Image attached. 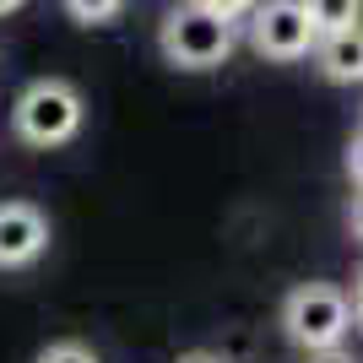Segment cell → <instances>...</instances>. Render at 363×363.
<instances>
[{"mask_svg":"<svg viewBox=\"0 0 363 363\" xmlns=\"http://www.w3.org/2000/svg\"><path fill=\"white\" fill-rule=\"evenodd\" d=\"M347 223H352V233L363 239V184H352V201H347Z\"/></svg>","mask_w":363,"mask_h":363,"instance_id":"cell-12","label":"cell"},{"mask_svg":"<svg viewBox=\"0 0 363 363\" xmlns=\"http://www.w3.org/2000/svg\"><path fill=\"white\" fill-rule=\"evenodd\" d=\"M250 44L266 60H303L309 49H320V28L309 22L303 0H266V6H255Z\"/></svg>","mask_w":363,"mask_h":363,"instance_id":"cell-4","label":"cell"},{"mask_svg":"<svg viewBox=\"0 0 363 363\" xmlns=\"http://www.w3.org/2000/svg\"><path fill=\"white\" fill-rule=\"evenodd\" d=\"M315 60H320V71H325V82H336V87L363 82V28H347V33L320 38Z\"/></svg>","mask_w":363,"mask_h":363,"instance_id":"cell-6","label":"cell"},{"mask_svg":"<svg viewBox=\"0 0 363 363\" xmlns=\"http://www.w3.org/2000/svg\"><path fill=\"white\" fill-rule=\"evenodd\" d=\"M347 174H352V184H363V130L352 136V147H347Z\"/></svg>","mask_w":363,"mask_h":363,"instance_id":"cell-11","label":"cell"},{"mask_svg":"<svg viewBox=\"0 0 363 363\" xmlns=\"http://www.w3.org/2000/svg\"><path fill=\"white\" fill-rule=\"evenodd\" d=\"M11 125L28 147H65V141L82 130V92L60 76H44L33 82L11 108Z\"/></svg>","mask_w":363,"mask_h":363,"instance_id":"cell-3","label":"cell"},{"mask_svg":"<svg viewBox=\"0 0 363 363\" xmlns=\"http://www.w3.org/2000/svg\"><path fill=\"white\" fill-rule=\"evenodd\" d=\"M11 11H22V0H0V16H11Z\"/></svg>","mask_w":363,"mask_h":363,"instance_id":"cell-16","label":"cell"},{"mask_svg":"<svg viewBox=\"0 0 363 363\" xmlns=\"http://www.w3.org/2000/svg\"><path fill=\"white\" fill-rule=\"evenodd\" d=\"M303 11H309V22L320 28V38L363 28V0H303Z\"/></svg>","mask_w":363,"mask_h":363,"instance_id":"cell-7","label":"cell"},{"mask_svg":"<svg viewBox=\"0 0 363 363\" xmlns=\"http://www.w3.org/2000/svg\"><path fill=\"white\" fill-rule=\"evenodd\" d=\"M309 363H358L347 347H325V352H309Z\"/></svg>","mask_w":363,"mask_h":363,"instance_id":"cell-13","label":"cell"},{"mask_svg":"<svg viewBox=\"0 0 363 363\" xmlns=\"http://www.w3.org/2000/svg\"><path fill=\"white\" fill-rule=\"evenodd\" d=\"M201 6H212L217 16H228V22H239V16H250L260 6V0H201Z\"/></svg>","mask_w":363,"mask_h":363,"instance_id":"cell-10","label":"cell"},{"mask_svg":"<svg viewBox=\"0 0 363 363\" xmlns=\"http://www.w3.org/2000/svg\"><path fill=\"white\" fill-rule=\"evenodd\" d=\"M120 6H125V0H65V11H71L76 22H108Z\"/></svg>","mask_w":363,"mask_h":363,"instance_id":"cell-8","label":"cell"},{"mask_svg":"<svg viewBox=\"0 0 363 363\" xmlns=\"http://www.w3.org/2000/svg\"><path fill=\"white\" fill-rule=\"evenodd\" d=\"M38 363H98V352L82 347V342H55V347L38 352Z\"/></svg>","mask_w":363,"mask_h":363,"instance_id":"cell-9","label":"cell"},{"mask_svg":"<svg viewBox=\"0 0 363 363\" xmlns=\"http://www.w3.org/2000/svg\"><path fill=\"white\" fill-rule=\"evenodd\" d=\"M44 250H49V217L28 201H6L0 206V266L6 272L33 266Z\"/></svg>","mask_w":363,"mask_h":363,"instance_id":"cell-5","label":"cell"},{"mask_svg":"<svg viewBox=\"0 0 363 363\" xmlns=\"http://www.w3.org/2000/svg\"><path fill=\"white\" fill-rule=\"evenodd\" d=\"M352 315H358V325H363V272H358V282H352Z\"/></svg>","mask_w":363,"mask_h":363,"instance_id":"cell-14","label":"cell"},{"mask_svg":"<svg viewBox=\"0 0 363 363\" xmlns=\"http://www.w3.org/2000/svg\"><path fill=\"white\" fill-rule=\"evenodd\" d=\"M352 325H358L352 293H342L336 282H303V288H293L288 298H282V331H288V342L303 347V352L342 347Z\"/></svg>","mask_w":363,"mask_h":363,"instance_id":"cell-1","label":"cell"},{"mask_svg":"<svg viewBox=\"0 0 363 363\" xmlns=\"http://www.w3.org/2000/svg\"><path fill=\"white\" fill-rule=\"evenodd\" d=\"M179 363H223L217 352H190V358H179Z\"/></svg>","mask_w":363,"mask_h":363,"instance_id":"cell-15","label":"cell"},{"mask_svg":"<svg viewBox=\"0 0 363 363\" xmlns=\"http://www.w3.org/2000/svg\"><path fill=\"white\" fill-rule=\"evenodd\" d=\"M157 44H163V60L179 65V71H212L233 55V22L217 16L212 6H201V0H184L163 16Z\"/></svg>","mask_w":363,"mask_h":363,"instance_id":"cell-2","label":"cell"}]
</instances>
